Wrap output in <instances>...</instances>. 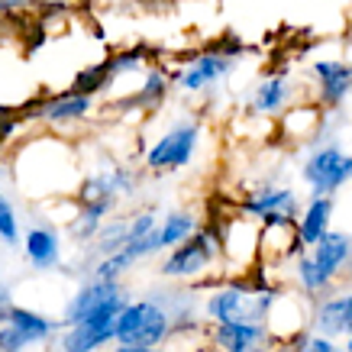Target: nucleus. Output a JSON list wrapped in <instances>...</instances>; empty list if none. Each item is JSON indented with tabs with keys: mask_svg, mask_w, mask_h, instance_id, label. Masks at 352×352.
Here are the masks:
<instances>
[{
	"mask_svg": "<svg viewBox=\"0 0 352 352\" xmlns=\"http://www.w3.org/2000/svg\"><path fill=\"white\" fill-rule=\"evenodd\" d=\"M278 294L272 288H243V285H230V288L217 291L207 300V317L214 323H265L272 317Z\"/></svg>",
	"mask_w": 352,
	"mask_h": 352,
	"instance_id": "1",
	"label": "nucleus"
},
{
	"mask_svg": "<svg viewBox=\"0 0 352 352\" xmlns=\"http://www.w3.org/2000/svg\"><path fill=\"white\" fill-rule=\"evenodd\" d=\"M171 333V314L159 300H129L117 320V346L159 349Z\"/></svg>",
	"mask_w": 352,
	"mask_h": 352,
	"instance_id": "2",
	"label": "nucleus"
},
{
	"mask_svg": "<svg viewBox=\"0 0 352 352\" xmlns=\"http://www.w3.org/2000/svg\"><path fill=\"white\" fill-rule=\"evenodd\" d=\"M126 294H120V298L107 300L100 310H94L91 317H85L78 327H68L62 336V352H97L110 340H117V320L126 310Z\"/></svg>",
	"mask_w": 352,
	"mask_h": 352,
	"instance_id": "3",
	"label": "nucleus"
},
{
	"mask_svg": "<svg viewBox=\"0 0 352 352\" xmlns=\"http://www.w3.org/2000/svg\"><path fill=\"white\" fill-rule=\"evenodd\" d=\"M352 178V155L340 146H323L304 162V182L310 184L314 197H330Z\"/></svg>",
	"mask_w": 352,
	"mask_h": 352,
	"instance_id": "4",
	"label": "nucleus"
},
{
	"mask_svg": "<svg viewBox=\"0 0 352 352\" xmlns=\"http://www.w3.org/2000/svg\"><path fill=\"white\" fill-rule=\"evenodd\" d=\"M220 252V243L210 230H197V233L182 243L178 249H171V256L162 262V275L165 278H194L210 265Z\"/></svg>",
	"mask_w": 352,
	"mask_h": 352,
	"instance_id": "5",
	"label": "nucleus"
},
{
	"mask_svg": "<svg viewBox=\"0 0 352 352\" xmlns=\"http://www.w3.org/2000/svg\"><path fill=\"white\" fill-rule=\"evenodd\" d=\"M197 136H201V129L194 126V123H182V126L168 129L149 149L146 165L152 171H175V168H182V165H188L194 149H197Z\"/></svg>",
	"mask_w": 352,
	"mask_h": 352,
	"instance_id": "6",
	"label": "nucleus"
},
{
	"mask_svg": "<svg viewBox=\"0 0 352 352\" xmlns=\"http://www.w3.org/2000/svg\"><path fill=\"white\" fill-rule=\"evenodd\" d=\"M272 342L265 323H214V346L220 352H265Z\"/></svg>",
	"mask_w": 352,
	"mask_h": 352,
	"instance_id": "7",
	"label": "nucleus"
},
{
	"mask_svg": "<svg viewBox=\"0 0 352 352\" xmlns=\"http://www.w3.org/2000/svg\"><path fill=\"white\" fill-rule=\"evenodd\" d=\"M120 294H123L120 281H100V278H94L91 285L78 288V294L68 300V307H65V327H78L85 317H91L94 310H100L107 300L120 298Z\"/></svg>",
	"mask_w": 352,
	"mask_h": 352,
	"instance_id": "8",
	"label": "nucleus"
},
{
	"mask_svg": "<svg viewBox=\"0 0 352 352\" xmlns=\"http://www.w3.org/2000/svg\"><path fill=\"white\" fill-rule=\"evenodd\" d=\"M310 258L317 262V268L323 272V278H327V281L333 285V278L340 275L342 268L352 262V236L330 230V233L323 236L320 243L310 249Z\"/></svg>",
	"mask_w": 352,
	"mask_h": 352,
	"instance_id": "9",
	"label": "nucleus"
},
{
	"mask_svg": "<svg viewBox=\"0 0 352 352\" xmlns=\"http://www.w3.org/2000/svg\"><path fill=\"white\" fill-rule=\"evenodd\" d=\"M314 330L317 336H352V317H349V304H346V294H336V298H327L317 304L314 310Z\"/></svg>",
	"mask_w": 352,
	"mask_h": 352,
	"instance_id": "10",
	"label": "nucleus"
},
{
	"mask_svg": "<svg viewBox=\"0 0 352 352\" xmlns=\"http://www.w3.org/2000/svg\"><path fill=\"white\" fill-rule=\"evenodd\" d=\"M314 72L320 78V100L327 107H336L352 91V65L346 62H317Z\"/></svg>",
	"mask_w": 352,
	"mask_h": 352,
	"instance_id": "11",
	"label": "nucleus"
},
{
	"mask_svg": "<svg viewBox=\"0 0 352 352\" xmlns=\"http://www.w3.org/2000/svg\"><path fill=\"white\" fill-rule=\"evenodd\" d=\"M243 210L249 217H262V220L272 214L294 217L298 214V197H294V191H288V188H262L256 197H249V201L243 204Z\"/></svg>",
	"mask_w": 352,
	"mask_h": 352,
	"instance_id": "12",
	"label": "nucleus"
},
{
	"mask_svg": "<svg viewBox=\"0 0 352 352\" xmlns=\"http://www.w3.org/2000/svg\"><path fill=\"white\" fill-rule=\"evenodd\" d=\"M330 217H333V197H310L307 210H304V217L298 223L300 243L307 249H314L323 236L330 233Z\"/></svg>",
	"mask_w": 352,
	"mask_h": 352,
	"instance_id": "13",
	"label": "nucleus"
},
{
	"mask_svg": "<svg viewBox=\"0 0 352 352\" xmlns=\"http://www.w3.org/2000/svg\"><path fill=\"white\" fill-rule=\"evenodd\" d=\"M23 252H26L32 268H52V265H58L62 245H58L55 230H49V226H32L30 233H26V239H23Z\"/></svg>",
	"mask_w": 352,
	"mask_h": 352,
	"instance_id": "14",
	"label": "nucleus"
},
{
	"mask_svg": "<svg viewBox=\"0 0 352 352\" xmlns=\"http://www.w3.org/2000/svg\"><path fill=\"white\" fill-rule=\"evenodd\" d=\"M230 58H223V55H201L197 62L188 68L182 75V81L178 85L184 87V91H201V87H207L210 81H217L220 75H226L230 72Z\"/></svg>",
	"mask_w": 352,
	"mask_h": 352,
	"instance_id": "15",
	"label": "nucleus"
},
{
	"mask_svg": "<svg viewBox=\"0 0 352 352\" xmlns=\"http://www.w3.org/2000/svg\"><path fill=\"white\" fill-rule=\"evenodd\" d=\"M7 323H13V327H16V330H20L30 342H43V340H49V336L58 330V323L55 320H49V317L36 314V310H26V307H13L10 320Z\"/></svg>",
	"mask_w": 352,
	"mask_h": 352,
	"instance_id": "16",
	"label": "nucleus"
},
{
	"mask_svg": "<svg viewBox=\"0 0 352 352\" xmlns=\"http://www.w3.org/2000/svg\"><path fill=\"white\" fill-rule=\"evenodd\" d=\"M197 233V220L184 210H175L162 220L159 226V239H162V249H178L182 243H188L191 236Z\"/></svg>",
	"mask_w": 352,
	"mask_h": 352,
	"instance_id": "17",
	"label": "nucleus"
},
{
	"mask_svg": "<svg viewBox=\"0 0 352 352\" xmlns=\"http://www.w3.org/2000/svg\"><path fill=\"white\" fill-rule=\"evenodd\" d=\"M87 110H91V97L72 94V91H68L65 97H58V100H52V104H45V107H43V117L52 120V123H65V120L85 117Z\"/></svg>",
	"mask_w": 352,
	"mask_h": 352,
	"instance_id": "18",
	"label": "nucleus"
},
{
	"mask_svg": "<svg viewBox=\"0 0 352 352\" xmlns=\"http://www.w3.org/2000/svg\"><path fill=\"white\" fill-rule=\"evenodd\" d=\"M129 245V223L126 220H113V223L100 226L97 233V252L107 258V256H117Z\"/></svg>",
	"mask_w": 352,
	"mask_h": 352,
	"instance_id": "19",
	"label": "nucleus"
},
{
	"mask_svg": "<svg viewBox=\"0 0 352 352\" xmlns=\"http://www.w3.org/2000/svg\"><path fill=\"white\" fill-rule=\"evenodd\" d=\"M285 97H288V85H285V78H268V81L258 85L252 107H256L258 113H272V110H278L281 104H285Z\"/></svg>",
	"mask_w": 352,
	"mask_h": 352,
	"instance_id": "20",
	"label": "nucleus"
},
{
	"mask_svg": "<svg viewBox=\"0 0 352 352\" xmlns=\"http://www.w3.org/2000/svg\"><path fill=\"white\" fill-rule=\"evenodd\" d=\"M298 278H300V288L307 291V294H323V291L330 288V281L323 278V272L317 268V262L310 256L298 258Z\"/></svg>",
	"mask_w": 352,
	"mask_h": 352,
	"instance_id": "21",
	"label": "nucleus"
},
{
	"mask_svg": "<svg viewBox=\"0 0 352 352\" xmlns=\"http://www.w3.org/2000/svg\"><path fill=\"white\" fill-rule=\"evenodd\" d=\"M110 65L104 62V65H97V68H87V72H81L78 75V81H75V87H72V94H85V97H91L97 91V87H104L110 81Z\"/></svg>",
	"mask_w": 352,
	"mask_h": 352,
	"instance_id": "22",
	"label": "nucleus"
},
{
	"mask_svg": "<svg viewBox=\"0 0 352 352\" xmlns=\"http://www.w3.org/2000/svg\"><path fill=\"white\" fill-rule=\"evenodd\" d=\"M133 262H136V258H133L126 249H123V252H117V256L100 258V265L94 268V278H100V281H117V278L123 275V272H126Z\"/></svg>",
	"mask_w": 352,
	"mask_h": 352,
	"instance_id": "23",
	"label": "nucleus"
},
{
	"mask_svg": "<svg viewBox=\"0 0 352 352\" xmlns=\"http://www.w3.org/2000/svg\"><path fill=\"white\" fill-rule=\"evenodd\" d=\"M0 239H3V245L20 243V223H16V214H13V204L3 194H0Z\"/></svg>",
	"mask_w": 352,
	"mask_h": 352,
	"instance_id": "24",
	"label": "nucleus"
},
{
	"mask_svg": "<svg viewBox=\"0 0 352 352\" xmlns=\"http://www.w3.org/2000/svg\"><path fill=\"white\" fill-rule=\"evenodd\" d=\"M165 87H168L165 75H162V72H152V75L146 78L142 91L136 94V104H159L162 97H165Z\"/></svg>",
	"mask_w": 352,
	"mask_h": 352,
	"instance_id": "25",
	"label": "nucleus"
},
{
	"mask_svg": "<svg viewBox=\"0 0 352 352\" xmlns=\"http://www.w3.org/2000/svg\"><path fill=\"white\" fill-rule=\"evenodd\" d=\"M30 346L32 342L26 340L13 323H3V327H0V352H26Z\"/></svg>",
	"mask_w": 352,
	"mask_h": 352,
	"instance_id": "26",
	"label": "nucleus"
},
{
	"mask_svg": "<svg viewBox=\"0 0 352 352\" xmlns=\"http://www.w3.org/2000/svg\"><path fill=\"white\" fill-rule=\"evenodd\" d=\"M294 349H298V352H340L336 346H333V340L317 336V333H310V336H298Z\"/></svg>",
	"mask_w": 352,
	"mask_h": 352,
	"instance_id": "27",
	"label": "nucleus"
},
{
	"mask_svg": "<svg viewBox=\"0 0 352 352\" xmlns=\"http://www.w3.org/2000/svg\"><path fill=\"white\" fill-rule=\"evenodd\" d=\"M13 307H16V304H13V298H10V288H7V285H0V327L10 320Z\"/></svg>",
	"mask_w": 352,
	"mask_h": 352,
	"instance_id": "28",
	"label": "nucleus"
},
{
	"mask_svg": "<svg viewBox=\"0 0 352 352\" xmlns=\"http://www.w3.org/2000/svg\"><path fill=\"white\" fill-rule=\"evenodd\" d=\"M32 0H0V13H13V10H23L30 7Z\"/></svg>",
	"mask_w": 352,
	"mask_h": 352,
	"instance_id": "29",
	"label": "nucleus"
},
{
	"mask_svg": "<svg viewBox=\"0 0 352 352\" xmlns=\"http://www.w3.org/2000/svg\"><path fill=\"white\" fill-rule=\"evenodd\" d=\"M113 352H162V349H142V346H117Z\"/></svg>",
	"mask_w": 352,
	"mask_h": 352,
	"instance_id": "30",
	"label": "nucleus"
},
{
	"mask_svg": "<svg viewBox=\"0 0 352 352\" xmlns=\"http://www.w3.org/2000/svg\"><path fill=\"white\" fill-rule=\"evenodd\" d=\"M346 304H349V317H352V291L346 294Z\"/></svg>",
	"mask_w": 352,
	"mask_h": 352,
	"instance_id": "31",
	"label": "nucleus"
},
{
	"mask_svg": "<svg viewBox=\"0 0 352 352\" xmlns=\"http://www.w3.org/2000/svg\"><path fill=\"white\" fill-rule=\"evenodd\" d=\"M346 352H352V336H349V342H346Z\"/></svg>",
	"mask_w": 352,
	"mask_h": 352,
	"instance_id": "32",
	"label": "nucleus"
},
{
	"mask_svg": "<svg viewBox=\"0 0 352 352\" xmlns=\"http://www.w3.org/2000/svg\"><path fill=\"white\" fill-rule=\"evenodd\" d=\"M78 3H87V0H78Z\"/></svg>",
	"mask_w": 352,
	"mask_h": 352,
	"instance_id": "33",
	"label": "nucleus"
}]
</instances>
